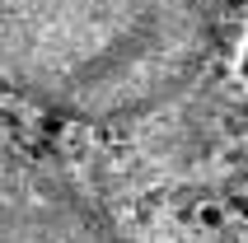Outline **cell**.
I'll list each match as a JSON object with an SVG mask.
<instances>
[{"instance_id": "1", "label": "cell", "mask_w": 248, "mask_h": 243, "mask_svg": "<svg viewBox=\"0 0 248 243\" xmlns=\"http://www.w3.org/2000/svg\"><path fill=\"white\" fill-rule=\"evenodd\" d=\"M211 47L197 0H0V84L84 122L173 103Z\"/></svg>"}, {"instance_id": "2", "label": "cell", "mask_w": 248, "mask_h": 243, "mask_svg": "<svg viewBox=\"0 0 248 243\" xmlns=\"http://www.w3.org/2000/svg\"><path fill=\"white\" fill-rule=\"evenodd\" d=\"M0 243H122L52 159L0 136Z\"/></svg>"}, {"instance_id": "3", "label": "cell", "mask_w": 248, "mask_h": 243, "mask_svg": "<svg viewBox=\"0 0 248 243\" xmlns=\"http://www.w3.org/2000/svg\"><path fill=\"white\" fill-rule=\"evenodd\" d=\"M244 80H248V52H244Z\"/></svg>"}]
</instances>
